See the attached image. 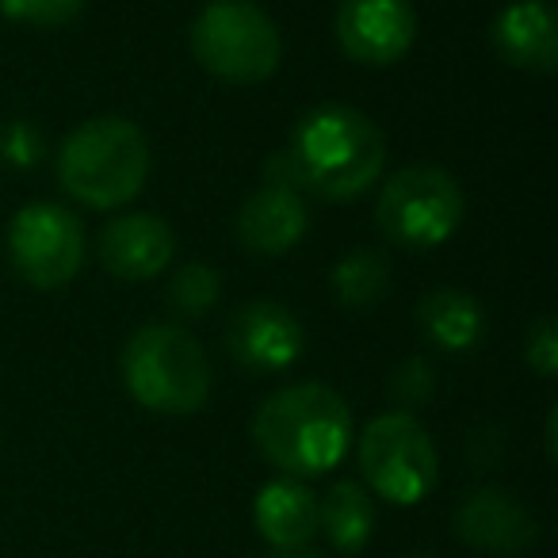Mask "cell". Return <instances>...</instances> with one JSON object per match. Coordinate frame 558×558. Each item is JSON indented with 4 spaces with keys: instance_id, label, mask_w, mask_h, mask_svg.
<instances>
[{
    "instance_id": "10",
    "label": "cell",
    "mask_w": 558,
    "mask_h": 558,
    "mask_svg": "<svg viewBox=\"0 0 558 558\" xmlns=\"http://www.w3.org/2000/svg\"><path fill=\"white\" fill-rule=\"evenodd\" d=\"M417 39V12L410 0H341L337 43L360 65H395Z\"/></svg>"
},
{
    "instance_id": "1",
    "label": "cell",
    "mask_w": 558,
    "mask_h": 558,
    "mask_svg": "<svg viewBox=\"0 0 558 558\" xmlns=\"http://www.w3.org/2000/svg\"><path fill=\"white\" fill-rule=\"evenodd\" d=\"M288 161L295 169L299 192L341 203L364 195L379 180L387 142L364 111L344 108V104H322L299 119Z\"/></svg>"
},
{
    "instance_id": "24",
    "label": "cell",
    "mask_w": 558,
    "mask_h": 558,
    "mask_svg": "<svg viewBox=\"0 0 558 558\" xmlns=\"http://www.w3.org/2000/svg\"><path fill=\"white\" fill-rule=\"evenodd\" d=\"M264 558H326V555H311V550H276V555H264Z\"/></svg>"
},
{
    "instance_id": "25",
    "label": "cell",
    "mask_w": 558,
    "mask_h": 558,
    "mask_svg": "<svg viewBox=\"0 0 558 558\" xmlns=\"http://www.w3.org/2000/svg\"><path fill=\"white\" fill-rule=\"evenodd\" d=\"M413 558H425V555H413Z\"/></svg>"
},
{
    "instance_id": "3",
    "label": "cell",
    "mask_w": 558,
    "mask_h": 558,
    "mask_svg": "<svg viewBox=\"0 0 558 558\" xmlns=\"http://www.w3.org/2000/svg\"><path fill=\"white\" fill-rule=\"evenodd\" d=\"M149 177L146 134L123 116L85 119L58 149V180L93 210L126 207Z\"/></svg>"
},
{
    "instance_id": "6",
    "label": "cell",
    "mask_w": 558,
    "mask_h": 558,
    "mask_svg": "<svg viewBox=\"0 0 558 558\" xmlns=\"http://www.w3.org/2000/svg\"><path fill=\"white\" fill-rule=\"evenodd\" d=\"M466 203L456 177L436 165H410L395 172L379 192V230L395 245L405 248H436L463 226Z\"/></svg>"
},
{
    "instance_id": "13",
    "label": "cell",
    "mask_w": 558,
    "mask_h": 558,
    "mask_svg": "<svg viewBox=\"0 0 558 558\" xmlns=\"http://www.w3.org/2000/svg\"><path fill=\"white\" fill-rule=\"evenodd\" d=\"M306 226H311V210H306L303 195L291 192V187L264 184L238 210L241 245L260 256H279L295 248L306 238Z\"/></svg>"
},
{
    "instance_id": "17",
    "label": "cell",
    "mask_w": 558,
    "mask_h": 558,
    "mask_svg": "<svg viewBox=\"0 0 558 558\" xmlns=\"http://www.w3.org/2000/svg\"><path fill=\"white\" fill-rule=\"evenodd\" d=\"M318 527H326L329 543L344 555H356L375 532V505L360 482H333L318 501Z\"/></svg>"
},
{
    "instance_id": "18",
    "label": "cell",
    "mask_w": 558,
    "mask_h": 558,
    "mask_svg": "<svg viewBox=\"0 0 558 558\" xmlns=\"http://www.w3.org/2000/svg\"><path fill=\"white\" fill-rule=\"evenodd\" d=\"M390 291V260L375 248H356L333 268V295L349 311H367L379 306Z\"/></svg>"
},
{
    "instance_id": "15",
    "label": "cell",
    "mask_w": 558,
    "mask_h": 558,
    "mask_svg": "<svg viewBox=\"0 0 558 558\" xmlns=\"http://www.w3.org/2000/svg\"><path fill=\"white\" fill-rule=\"evenodd\" d=\"M253 517L276 550H299L318 535V497L295 478H276L256 494Z\"/></svg>"
},
{
    "instance_id": "9",
    "label": "cell",
    "mask_w": 558,
    "mask_h": 558,
    "mask_svg": "<svg viewBox=\"0 0 558 558\" xmlns=\"http://www.w3.org/2000/svg\"><path fill=\"white\" fill-rule=\"evenodd\" d=\"M226 349L245 372H283L306 349V333L299 318L276 299H253L230 314L226 326Z\"/></svg>"
},
{
    "instance_id": "23",
    "label": "cell",
    "mask_w": 558,
    "mask_h": 558,
    "mask_svg": "<svg viewBox=\"0 0 558 558\" xmlns=\"http://www.w3.org/2000/svg\"><path fill=\"white\" fill-rule=\"evenodd\" d=\"M527 364L535 367L539 375H555L558 372V333H555V318H543L532 326L524 344Z\"/></svg>"
},
{
    "instance_id": "20",
    "label": "cell",
    "mask_w": 558,
    "mask_h": 558,
    "mask_svg": "<svg viewBox=\"0 0 558 558\" xmlns=\"http://www.w3.org/2000/svg\"><path fill=\"white\" fill-rule=\"evenodd\" d=\"M85 0H0V12L24 27H65L81 16Z\"/></svg>"
},
{
    "instance_id": "22",
    "label": "cell",
    "mask_w": 558,
    "mask_h": 558,
    "mask_svg": "<svg viewBox=\"0 0 558 558\" xmlns=\"http://www.w3.org/2000/svg\"><path fill=\"white\" fill-rule=\"evenodd\" d=\"M43 157V134L27 119H12L0 126V161L9 169H32Z\"/></svg>"
},
{
    "instance_id": "14",
    "label": "cell",
    "mask_w": 558,
    "mask_h": 558,
    "mask_svg": "<svg viewBox=\"0 0 558 558\" xmlns=\"http://www.w3.org/2000/svg\"><path fill=\"white\" fill-rule=\"evenodd\" d=\"M494 50L501 62L527 73H550L558 65V27L547 0H517L494 20Z\"/></svg>"
},
{
    "instance_id": "7",
    "label": "cell",
    "mask_w": 558,
    "mask_h": 558,
    "mask_svg": "<svg viewBox=\"0 0 558 558\" xmlns=\"http://www.w3.org/2000/svg\"><path fill=\"white\" fill-rule=\"evenodd\" d=\"M360 471L367 486L395 505H417L436 482V448L417 417L383 413L360 436Z\"/></svg>"
},
{
    "instance_id": "4",
    "label": "cell",
    "mask_w": 558,
    "mask_h": 558,
    "mask_svg": "<svg viewBox=\"0 0 558 558\" xmlns=\"http://www.w3.org/2000/svg\"><path fill=\"white\" fill-rule=\"evenodd\" d=\"M123 387L138 405L154 413H195L210 395V364L203 344L180 326H142L126 341L123 360Z\"/></svg>"
},
{
    "instance_id": "5",
    "label": "cell",
    "mask_w": 558,
    "mask_h": 558,
    "mask_svg": "<svg viewBox=\"0 0 558 558\" xmlns=\"http://www.w3.org/2000/svg\"><path fill=\"white\" fill-rule=\"evenodd\" d=\"M192 54L210 77L226 85L268 81L279 65V32L248 0H215L192 24Z\"/></svg>"
},
{
    "instance_id": "19",
    "label": "cell",
    "mask_w": 558,
    "mask_h": 558,
    "mask_svg": "<svg viewBox=\"0 0 558 558\" xmlns=\"http://www.w3.org/2000/svg\"><path fill=\"white\" fill-rule=\"evenodd\" d=\"M218 291H222V279L210 264H184L169 283V306L180 318H203L218 303Z\"/></svg>"
},
{
    "instance_id": "2",
    "label": "cell",
    "mask_w": 558,
    "mask_h": 558,
    "mask_svg": "<svg viewBox=\"0 0 558 558\" xmlns=\"http://www.w3.org/2000/svg\"><path fill=\"white\" fill-rule=\"evenodd\" d=\"M260 456L295 478L333 471L352 440V413L326 383H295L260 402L253 417Z\"/></svg>"
},
{
    "instance_id": "21",
    "label": "cell",
    "mask_w": 558,
    "mask_h": 558,
    "mask_svg": "<svg viewBox=\"0 0 558 558\" xmlns=\"http://www.w3.org/2000/svg\"><path fill=\"white\" fill-rule=\"evenodd\" d=\"M433 390H436V372L425 356H413L405 364H398L395 379H390V398L398 405H405V410L410 405H425L433 398Z\"/></svg>"
},
{
    "instance_id": "11",
    "label": "cell",
    "mask_w": 558,
    "mask_h": 558,
    "mask_svg": "<svg viewBox=\"0 0 558 558\" xmlns=\"http://www.w3.org/2000/svg\"><path fill=\"white\" fill-rule=\"evenodd\" d=\"M177 253L172 226L146 210H131L104 226L100 233V264L116 279H154L169 268Z\"/></svg>"
},
{
    "instance_id": "12",
    "label": "cell",
    "mask_w": 558,
    "mask_h": 558,
    "mask_svg": "<svg viewBox=\"0 0 558 558\" xmlns=\"http://www.w3.org/2000/svg\"><path fill=\"white\" fill-rule=\"evenodd\" d=\"M456 532L463 543L494 555H517L535 543V520L524 505L505 489H474L456 509Z\"/></svg>"
},
{
    "instance_id": "16",
    "label": "cell",
    "mask_w": 558,
    "mask_h": 558,
    "mask_svg": "<svg viewBox=\"0 0 558 558\" xmlns=\"http://www.w3.org/2000/svg\"><path fill=\"white\" fill-rule=\"evenodd\" d=\"M417 326L436 349L466 352L486 333V314L478 299L459 288H436L417 303Z\"/></svg>"
},
{
    "instance_id": "8",
    "label": "cell",
    "mask_w": 558,
    "mask_h": 558,
    "mask_svg": "<svg viewBox=\"0 0 558 558\" xmlns=\"http://www.w3.org/2000/svg\"><path fill=\"white\" fill-rule=\"evenodd\" d=\"M9 256L20 279H27L32 288H62L85 264L81 218L62 203H27L9 226Z\"/></svg>"
}]
</instances>
